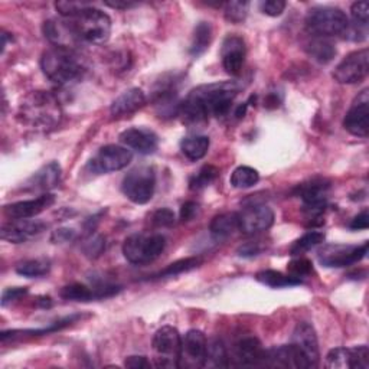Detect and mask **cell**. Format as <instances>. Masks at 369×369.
<instances>
[{"instance_id":"cell-1","label":"cell","mask_w":369,"mask_h":369,"mask_svg":"<svg viewBox=\"0 0 369 369\" xmlns=\"http://www.w3.org/2000/svg\"><path fill=\"white\" fill-rule=\"evenodd\" d=\"M238 91L240 87L234 81L199 85L180 103L179 115L188 126L205 123L211 115L224 117L231 111Z\"/></svg>"},{"instance_id":"cell-2","label":"cell","mask_w":369,"mask_h":369,"mask_svg":"<svg viewBox=\"0 0 369 369\" xmlns=\"http://www.w3.org/2000/svg\"><path fill=\"white\" fill-rule=\"evenodd\" d=\"M17 119L34 130L50 131L61 123V104L50 91H31L19 106Z\"/></svg>"},{"instance_id":"cell-3","label":"cell","mask_w":369,"mask_h":369,"mask_svg":"<svg viewBox=\"0 0 369 369\" xmlns=\"http://www.w3.org/2000/svg\"><path fill=\"white\" fill-rule=\"evenodd\" d=\"M41 69L43 75L54 84L68 85L82 75L84 65L73 50L54 46L42 54Z\"/></svg>"},{"instance_id":"cell-4","label":"cell","mask_w":369,"mask_h":369,"mask_svg":"<svg viewBox=\"0 0 369 369\" xmlns=\"http://www.w3.org/2000/svg\"><path fill=\"white\" fill-rule=\"evenodd\" d=\"M66 25L73 31L77 39L94 45L106 43L111 35L110 16L97 8H92L91 5L75 17L68 19Z\"/></svg>"},{"instance_id":"cell-5","label":"cell","mask_w":369,"mask_h":369,"mask_svg":"<svg viewBox=\"0 0 369 369\" xmlns=\"http://www.w3.org/2000/svg\"><path fill=\"white\" fill-rule=\"evenodd\" d=\"M306 29L312 36L332 38L345 36L349 28V19L346 13L333 6H316L306 15Z\"/></svg>"},{"instance_id":"cell-6","label":"cell","mask_w":369,"mask_h":369,"mask_svg":"<svg viewBox=\"0 0 369 369\" xmlns=\"http://www.w3.org/2000/svg\"><path fill=\"white\" fill-rule=\"evenodd\" d=\"M166 248V238L161 234H133L123 244V254L129 263L143 266L153 263Z\"/></svg>"},{"instance_id":"cell-7","label":"cell","mask_w":369,"mask_h":369,"mask_svg":"<svg viewBox=\"0 0 369 369\" xmlns=\"http://www.w3.org/2000/svg\"><path fill=\"white\" fill-rule=\"evenodd\" d=\"M123 194L137 205L147 203L156 189V172L152 166H138L130 171L122 183Z\"/></svg>"},{"instance_id":"cell-8","label":"cell","mask_w":369,"mask_h":369,"mask_svg":"<svg viewBox=\"0 0 369 369\" xmlns=\"http://www.w3.org/2000/svg\"><path fill=\"white\" fill-rule=\"evenodd\" d=\"M153 351L156 354L154 365L157 368H179L182 338L176 328L164 326L153 336Z\"/></svg>"},{"instance_id":"cell-9","label":"cell","mask_w":369,"mask_h":369,"mask_svg":"<svg viewBox=\"0 0 369 369\" xmlns=\"http://www.w3.org/2000/svg\"><path fill=\"white\" fill-rule=\"evenodd\" d=\"M293 349L297 354L300 369H313L319 366L320 352H319V342L314 328L308 321L298 323L296 326L291 343Z\"/></svg>"},{"instance_id":"cell-10","label":"cell","mask_w":369,"mask_h":369,"mask_svg":"<svg viewBox=\"0 0 369 369\" xmlns=\"http://www.w3.org/2000/svg\"><path fill=\"white\" fill-rule=\"evenodd\" d=\"M369 73V51L358 50L346 55L333 69L332 77L336 82L352 85L362 82Z\"/></svg>"},{"instance_id":"cell-11","label":"cell","mask_w":369,"mask_h":369,"mask_svg":"<svg viewBox=\"0 0 369 369\" xmlns=\"http://www.w3.org/2000/svg\"><path fill=\"white\" fill-rule=\"evenodd\" d=\"M331 183L326 179L314 178L297 188V195L303 201V211L309 218H317L328 206V192Z\"/></svg>"},{"instance_id":"cell-12","label":"cell","mask_w":369,"mask_h":369,"mask_svg":"<svg viewBox=\"0 0 369 369\" xmlns=\"http://www.w3.org/2000/svg\"><path fill=\"white\" fill-rule=\"evenodd\" d=\"M366 254L368 243L362 245H326L319 251V261L329 268H342L359 263Z\"/></svg>"},{"instance_id":"cell-13","label":"cell","mask_w":369,"mask_h":369,"mask_svg":"<svg viewBox=\"0 0 369 369\" xmlns=\"http://www.w3.org/2000/svg\"><path fill=\"white\" fill-rule=\"evenodd\" d=\"M131 159L133 153L127 147L119 145H107L101 147L97 154L91 159L89 169L99 175L117 172L127 168Z\"/></svg>"},{"instance_id":"cell-14","label":"cell","mask_w":369,"mask_h":369,"mask_svg":"<svg viewBox=\"0 0 369 369\" xmlns=\"http://www.w3.org/2000/svg\"><path fill=\"white\" fill-rule=\"evenodd\" d=\"M343 127L356 137H368L369 133V89H362L343 119Z\"/></svg>"},{"instance_id":"cell-15","label":"cell","mask_w":369,"mask_h":369,"mask_svg":"<svg viewBox=\"0 0 369 369\" xmlns=\"http://www.w3.org/2000/svg\"><path fill=\"white\" fill-rule=\"evenodd\" d=\"M325 365L331 369H368L369 349L365 345L355 348H335L328 354Z\"/></svg>"},{"instance_id":"cell-16","label":"cell","mask_w":369,"mask_h":369,"mask_svg":"<svg viewBox=\"0 0 369 369\" xmlns=\"http://www.w3.org/2000/svg\"><path fill=\"white\" fill-rule=\"evenodd\" d=\"M238 229L247 236H256L270 229L274 224V212L267 205H251L238 214Z\"/></svg>"},{"instance_id":"cell-17","label":"cell","mask_w":369,"mask_h":369,"mask_svg":"<svg viewBox=\"0 0 369 369\" xmlns=\"http://www.w3.org/2000/svg\"><path fill=\"white\" fill-rule=\"evenodd\" d=\"M208 339L203 332L192 329L182 339L179 368H202L206 356Z\"/></svg>"},{"instance_id":"cell-18","label":"cell","mask_w":369,"mask_h":369,"mask_svg":"<svg viewBox=\"0 0 369 369\" xmlns=\"http://www.w3.org/2000/svg\"><path fill=\"white\" fill-rule=\"evenodd\" d=\"M46 226L48 225L39 219H12L2 226L0 234H2V238L5 241H9L12 244H22L41 236Z\"/></svg>"},{"instance_id":"cell-19","label":"cell","mask_w":369,"mask_h":369,"mask_svg":"<svg viewBox=\"0 0 369 369\" xmlns=\"http://www.w3.org/2000/svg\"><path fill=\"white\" fill-rule=\"evenodd\" d=\"M245 55L247 48L243 38L237 35H228L224 39L221 48V59L224 69L229 75L238 77L241 74L245 62Z\"/></svg>"},{"instance_id":"cell-20","label":"cell","mask_w":369,"mask_h":369,"mask_svg":"<svg viewBox=\"0 0 369 369\" xmlns=\"http://www.w3.org/2000/svg\"><path fill=\"white\" fill-rule=\"evenodd\" d=\"M55 203V195L46 192L35 199L19 201L5 206V214L10 219H31L42 214Z\"/></svg>"},{"instance_id":"cell-21","label":"cell","mask_w":369,"mask_h":369,"mask_svg":"<svg viewBox=\"0 0 369 369\" xmlns=\"http://www.w3.org/2000/svg\"><path fill=\"white\" fill-rule=\"evenodd\" d=\"M120 140L127 149L140 154H152L159 146V137L154 131L145 127H131L120 134Z\"/></svg>"},{"instance_id":"cell-22","label":"cell","mask_w":369,"mask_h":369,"mask_svg":"<svg viewBox=\"0 0 369 369\" xmlns=\"http://www.w3.org/2000/svg\"><path fill=\"white\" fill-rule=\"evenodd\" d=\"M146 101V94L140 88H130L113 101L110 113L114 117H124V115H130L145 107Z\"/></svg>"},{"instance_id":"cell-23","label":"cell","mask_w":369,"mask_h":369,"mask_svg":"<svg viewBox=\"0 0 369 369\" xmlns=\"http://www.w3.org/2000/svg\"><path fill=\"white\" fill-rule=\"evenodd\" d=\"M236 351H237V359L240 361L241 365L245 366L264 365L266 349L263 348L261 342L257 338L247 336L241 339L237 343Z\"/></svg>"},{"instance_id":"cell-24","label":"cell","mask_w":369,"mask_h":369,"mask_svg":"<svg viewBox=\"0 0 369 369\" xmlns=\"http://www.w3.org/2000/svg\"><path fill=\"white\" fill-rule=\"evenodd\" d=\"M61 179V166L57 161H51V164L42 166L29 180H28V188L32 191H45L48 192L50 189L55 188L59 183Z\"/></svg>"},{"instance_id":"cell-25","label":"cell","mask_w":369,"mask_h":369,"mask_svg":"<svg viewBox=\"0 0 369 369\" xmlns=\"http://www.w3.org/2000/svg\"><path fill=\"white\" fill-rule=\"evenodd\" d=\"M306 52L319 64H329L336 57V48L325 38L313 36L305 46Z\"/></svg>"},{"instance_id":"cell-26","label":"cell","mask_w":369,"mask_h":369,"mask_svg":"<svg viewBox=\"0 0 369 369\" xmlns=\"http://www.w3.org/2000/svg\"><path fill=\"white\" fill-rule=\"evenodd\" d=\"M238 225H240L238 214L225 212V214L217 215L212 219L210 225V231L217 240H224V238H228L229 236H233L238 229Z\"/></svg>"},{"instance_id":"cell-27","label":"cell","mask_w":369,"mask_h":369,"mask_svg":"<svg viewBox=\"0 0 369 369\" xmlns=\"http://www.w3.org/2000/svg\"><path fill=\"white\" fill-rule=\"evenodd\" d=\"M210 137L208 136H191L184 137L180 143V150L184 154V157H188L192 161L201 160L205 157V154L210 150Z\"/></svg>"},{"instance_id":"cell-28","label":"cell","mask_w":369,"mask_h":369,"mask_svg":"<svg viewBox=\"0 0 369 369\" xmlns=\"http://www.w3.org/2000/svg\"><path fill=\"white\" fill-rule=\"evenodd\" d=\"M226 366H229V358L224 342L217 338L208 340L203 368H226Z\"/></svg>"},{"instance_id":"cell-29","label":"cell","mask_w":369,"mask_h":369,"mask_svg":"<svg viewBox=\"0 0 369 369\" xmlns=\"http://www.w3.org/2000/svg\"><path fill=\"white\" fill-rule=\"evenodd\" d=\"M212 42V27L210 22H199L192 36L189 54L192 57L202 55Z\"/></svg>"},{"instance_id":"cell-30","label":"cell","mask_w":369,"mask_h":369,"mask_svg":"<svg viewBox=\"0 0 369 369\" xmlns=\"http://www.w3.org/2000/svg\"><path fill=\"white\" fill-rule=\"evenodd\" d=\"M256 279L271 287V289H283V287H291V286H298V284H302V280H297L294 279V277L291 275H286L280 271H275V270H264V271H260L257 275H256Z\"/></svg>"},{"instance_id":"cell-31","label":"cell","mask_w":369,"mask_h":369,"mask_svg":"<svg viewBox=\"0 0 369 369\" xmlns=\"http://www.w3.org/2000/svg\"><path fill=\"white\" fill-rule=\"evenodd\" d=\"M15 270L19 275L28 277V279H38V277H43L50 273L51 261L46 259L27 260V261L19 263Z\"/></svg>"},{"instance_id":"cell-32","label":"cell","mask_w":369,"mask_h":369,"mask_svg":"<svg viewBox=\"0 0 369 369\" xmlns=\"http://www.w3.org/2000/svg\"><path fill=\"white\" fill-rule=\"evenodd\" d=\"M323 241H325V233H321V231H310V233L293 243V245L290 247V254L293 257L302 256V254L320 245Z\"/></svg>"},{"instance_id":"cell-33","label":"cell","mask_w":369,"mask_h":369,"mask_svg":"<svg viewBox=\"0 0 369 369\" xmlns=\"http://www.w3.org/2000/svg\"><path fill=\"white\" fill-rule=\"evenodd\" d=\"M260 180V175L256 169H252L249 166H240L237 168L233 175H231V184L236 189H248L252 188L254 184H257Z\"/></svg>"},{"instance_id":"cell-34","label":"cell","mask_w":369,"mask_h":369,"mask_svg":"<svg viewBox=\"0 0 369 369\" xmlns=\"http://www.w3.org/2000/svg\"><path fill=\"white\" fill-rule=\"evenodd\" d=\"M61 297L64 300H73V302H92V300H97L94 290L92 287H88L81 283H73L62 287L61 290Z\"/></svg>"},{"instance_id":"cell-35","label":"cell","mask_w":369,"mask_h":369,"mask_svg":"<svg viewBox=\"0 0 369 369\" xmlns=\"http://www.w3.org/2000/svg\"><path fill=\"white\" fill-rule=\"evenodd\" d=\"M201 263H202V260L198 257L182 259V260H178V261L169 264L166 268H164L160 273H157L154 277L156 279H164V277H175V275H179L182 273H187V271H191V270L199 267Z\"/></svg>"},{"instance_id":"cell-36","label":"cell","mask_w":369,"mask_h":369,"mask_svg":"<svg viewBox=\"0 0 369 369\" xmlns=\"http://www.w3.org/2000/svg\"><path fill=\"white\" fill-rule=\"evenodd\" d=\"M218 169L215 166L211 165H206L203 166L195 176H192V179L189 180V187L192 191H201L206 187H210V184L218 178Z\"/></svg>"},{"instance_id":"cell-37","label":"cell","mask_w":369,"mask_h":369,"mask_svg":"<svg viewBox=\"0 0 369 369\" xmlns=\"http://www.w3.org/2000/svg\"><path fill=\"white\" fill-rule=\"evenodd\" d=\"M248 13V2H228L224 5V16L229 23H243Z\"/></svg>"},{"instance_id":"cell-38","label":"cell","mask_w":369,"mask_h":369,"mask_svg":"<svg viewBox=\"0 0 369 369\" xmlns=\"http://www.w3.org/2000/svg\"><path fill=\"white\" fill-rule=\"evenodd\" d=\"M106 249V240L101 236H89L82 244V252L88 259H97Z\"/></svg>"},{"instance_id":"cell-39","label":"cell","mask_w":369,"mask_h":369,"mask_svg":"<svg viewBox=\"0 0 369 369\" xmlns=\"http://www.w3.org/2000/svg\"><path fill=\"white\" fill-rule=\"evenodd\" d=\"M313 271V264L308 259H296L287 264L289 275L294 277L297 280H302L303 277H308Z\"/></svg>"},{"instance_id":"cell-40","label":"cell","mask_w":369,"mask_h":369,"mask_svg":"<svg viewBox=\"0 0 369 369\" xmlns=\"http://www.w3.org/2000/svg\"><path fill=\"white\" fill-rule=\"evenodd\" d=\"M352 15V25L368 29V22H369V5L365 0L362 2H355L351 8Z\"/></svg>"},{"instance_id":"cell-41","label":"cell","mask_w":369,"mask_h":369,"mask_svg":"<svg viewBox=\"0 0 369 369\" xmlns=\"http://www.w3.org/2000/svg\"><path fill=\"white\" fill-rule=\"evenodd\" d=\"M88 6L89 3H85V2H57L55 3V9L58 10V13L66 19L75 17Z\"/></svg>"},{"instance_id":"cell-42","label":"cell","mask_w":369,"mask_h":369,"mask_svg":"<svg viewBox=\"0 0 369 369\" xmlns=\"http://www.w3.org/2000/svg\"><path fill=\"white\" fill-rule=\"evenodd\" d=\"M152 222L156 225V226H161V228H165V226H171L173 225L175 222V214L172 210H169V208H161V210L156 211L152 217Z\"/></svg>"},{"instance_id":"cell-43","label":"cell","mask_w":369,"mask_h":369,"mask_svg":"<svg viewBox=\"0 0 369 369\" xmlns=\"http://www.w3.org/2000/svg\"><path fill=\"white\" fill-rule=\"evenodd\" d=\"M286 6L287 5H286V2H283V0H267V2H263L260 5L263 13L267 16H271V17L280 16L284 12Z\"/></svg>"},{"instance_id":"cell-44","label":"cell","mask_w":369,"mask_h":369,"mask_svg":"<svg viewBox=\"0 0 369 369\" xmlns=\"http://www.w3.org/2000/svg\"><path fill=\"white\" fill-rule=\"evenodd\" d=\"M28 293V289L27 287H10V289H6L2 294V306L6 308L9 303L12 302H16V300L22 298L23 296H27Z\"/></svg>"},{"instance_id":"cell-45","label":"cell","mask_w":369,"mask_h":369,"mask_svg":"<svg viewBox=\"0 0 369 369\" xmlns=\"http://www.w3.org/2000/svg\"><path fill=\"white\" fill-rule=\"evenodd\" d=\"M261 251H263V248H261V245L259 243L249 241V243H245L244 245H241L238 248V256H241V257H256V256H259Z\"/></svg>"},{"instance_id":"cell-46","label":"cell","mask_w":369,"mask_h":369,"mask_svg":"<svg viewBox=\"0 0 369 369\" xmlns=\"http://www.w3.org/2000/svg\"><path fill=\"white\" fill-rule=\"evenodd\" d=\"M75 238V231L73 228H59L52 234V241L58 243H68Z\"/></svg>"},{"instance_id":"cell-47","label":"cell","mask_w":369,"mask_h":369,"mask_svg":"<svg viewBox=\"0 0 369 369\" xmlns=\"http://www.w3.org/2000/svg\"><path fill=\"white\" fill-rule=\"evenodd\" d=\"M369 226V214L368 210H363L361 214H358L352 222L349 224V228L354 231H362V229H368Z\"/></svg>"},{"instance_id":"cell-48","label":"cell","mask_w":369,"mask_h":369,"mask_svg":"<svg viewBox=\"0 0 369 369\" xmlns=\"http://www.w3.org/2000/svg\"><path fill=\"white\" fill-rule=\"evenodd\" d=\"M198 212V203L196 202H187L183 203L180 208V219L182 221H191Z\"/></svg>"},{"instance_id":"cell-49","label":"cell","mask_w":369,"mask_h":369,"mask_svg":"<svg viewBox=\"0 0 369 369\" xmlns=\"http://www.w3.org/2000/svg\"><path fill=\"white\" fill-rule=\"evenodd\" d=\"M124 366L130 369H142V368H150L152 363L147 361L146 356H129L124 362Z\"/></svg>"},{"instance_id":"cell-50","label":"cell","mask_w":369,"mask_h":369,"mask_svg":"<svg viewBox=\"0 0 369 369\" xmlns=\"http://www.w3.org/2000/svg\"><path fill=\"white\" fill-rule=\"evenodd\" d=\"M106 5L113 9H129L136 6V3H130V2H106Z\"/></svg>"}]
</instances>
